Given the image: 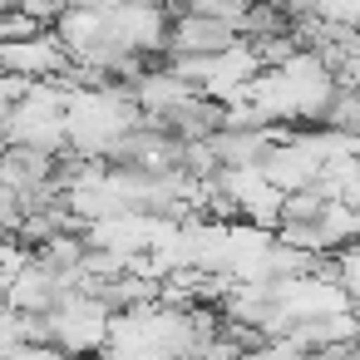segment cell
Here are the masks:
<instances>
[{"label":"cell","instance_id":"1","mask_svg":"<svg viewBox=\"0 0 360 360\" xmlns=\"http://www.w3.org/2000/svg\"><path fill=\"white\" fill-rule=\"evenodd\" d=\"M163 45L173 55H193V60H217L237 45V25L232 20H217V15H198L188 6H173L168 11V30H163Z\"/></svg>","mask_w":360,"mask_h":360},{"label":"cell","instance_id":"2","mask_svg":"<svg viewBox=\"0 0 360 360\" xmlns=\"http://www.w3.org/2000/svg\"><path fill=\"white\" fill-rule=\"evenodd\" d=\"M207 143L222 158V168H262L276 148V129L271 124H222Z\"/></svg>","mask_w":360,"mask_h":360},{"label":"cell","instance_id":"3","mask_svg":"<svg viewBox=\"0 0 360 360\" xmlns=\"http://www.w3.org/2000/svg\"><path fill=\"white\" fill-rule=\"evenodd\" d=\"M50 153L55 148H40V143H6L0 148V178L15 188L40 183V178H50Z\"/></svg>","mask_w":360,"mask_h":360}]
</instances>
